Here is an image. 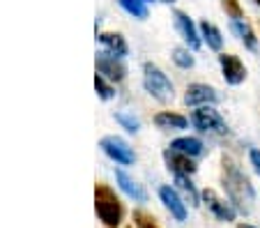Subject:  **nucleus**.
Masks as SVG:
<instances>
[{
	"mask_svg": "<svg viewBox=\"0 0 260 228\" xmlns=\"http://www.w3.org/2000/svg\"><path fill=\"white\" fill-rule=\"evenodd\" d=\"M221 187L226 191V199L235 205V210L240 214H251L255 208V187L251 182V178L244 173V169L240 166L237 159H233L231 154L221 157Z\"/></svg>",
	"mask_w": 260,
	"mask_h": 228,
	"instance_id": "obj_1",
	"label": "nucleus"
},
{
	"mask_svg": "<svg viewBox=\"0 0 260 228\" xmlns=\"http://www.w3.org/2000/svg\"><path fill=\"white\" fill-rule=\"evenodd\" d=\"M143 90H145L154 102L159 104H168L175 100V85L168 79V74L159 67L157 62L147 60L143 62Z\"/></svg>",
	"mask_w": 260,
	"mask_h": 228,
	"instance_id": "obj_2",
	"label": "nucleus"
},
{
	"mask_svg": "<svg viewBox=\"0 0 260 228\" xmlns=\"http://www.w3.org/2000/svg\"><path fill=\"white\" fill-rule=\"evenodd\" d=\"M94 210H97L99 221L106 228H118L122 223V217H124L122 203H120L118 193L104 182L94 184Z\"/></svg>",
	"mask_w": 260,
	"mask_h": 228,
	"instance_id": "obj_3",
	"label": "nucleus"
},
{
	"mask_svg": "<svg viewBox=\"0 0 260 228\" xmlns=\"http://www.w3.org/2000/svg\"><path fill=\"white\" fill-rule=\"evenodd\" d=\"M191 127L198 129L201 134H212V136H228L231 127H228L226 118L221 115V111L216 106H198L189 115Z\"/></svg>",
	"mask_w": 260,
	"mask_h": 228,
	"instance_id": "obj_4",
	"label": "nucleus"
},
{
	"mask_svg": "<svg viewBox=\"0 0 260 228\" xmlns=\"http://www.w3.org/2000/svg\"><path fill=\"white\" fill-rule=\"evenodd\" d=\"M99 148H102V152L106 154L111 161H115L118 166H132L134 161H136V152H134V148L122 139V136H115V134L102 136Z\"/></svg>",
	"mask_w": 260,
	"mask_h": 228,
	"instance_id": "obj_5",
	"label": "nucleus"
},
{
	"mask_svg": "<svg viewBox=\"0 0 260 228\" xmlns=\"http://www.w3.org/2000/svg\"><path fill=\"white\" fill-rule=\"evenodd\" d=\"M216 62H219L221 76H223L226 85H231V88H237V85H242L246 81V74H249V70H246V64L242 62L240 55L221 51V53L216 55Z\"/></svg>",
	"mask_w": 260,
	"mask_h": 228,
	"instance_id": "obj_6",
	"label": "nucleus"
},
{
	"mask_svg": "<svg viewBox=\"0 0 260 228\" xmlns=\"http://www.w3.org/2000/svg\"><path fill=\"white\" fill-rule=\"evenodd\" d=\"M221 102V94L214 85L210 83H189L184 90V104L198 109V106H216Z\"/></svg>",
	"mask_w": 260,
	"mask_h": 228,
	"instance_id": "obj_7",
	"label": "nucleus"
},
{
	"mask_svg": "<svg viewBox=\"0 0 260 228\" xmlns=\"http://www.w3.org/2000/svg\"><path fill=\"white\" fill-rule=\"evenodd\" d=\"M201 201H203V205H205V208L210 210L216 219H219V221L233 223L237 219V214H240L235 210V205H233L231 201L221 199L214 189H203V191H201Z\"/></svg>",
	"mask_w": 260,
	"mask_h": 228,
	"instance_id": "obj_8",
	"label": "nucleus"
},
{
	"mask_svg": "<svg viewBox=\"0 0 260 228\" xmlns=\"http://www.w3.org/2000/svg\"><path fill=\"white\" fill-rule=\"evenodd\" d=\"M173 23H175V30L180 32V37L184 40V44L196 53V51L203 49V37H201V30L198 25L193 23V19L182 10H175L173 12Z\"/></svg>",
	"mask_w": 260,
	"mask_h": 228,
	"instance_id": "obj_9",
	"label": "nucleus"
},
{
	"mask_svg": "<svg viewBox=\"0 0 260 228\" xmlns=\"http://www.w3.org/2000/svg\"><path fill=\"white\" fill-rule=\"evenodd\" d=\"M94 67H97V74L106 76L111 83H122L127 79V67H124L122 58L108 53V51H102L94 58Z\"/></svg>",
	"mask_w": 260,
	"mask_h": 228,
	"instance_id": "obj_10",
	"label": "nucleus"
},
{
	"mask_svg": "<svg viewBox=\"0 0 260 228\" xmlns=\"http://www.w3.org/2000/svg\"><path fill=\"white\" fill-rule=\"evenodd\" d=\"M159 199H161L164 208L168 210V214H171L177 223L187 221V201L182 199V193L177 191L175 187H171V184H161V187H159Z\"/></svg>",
	"mask_w": 260,
	"mask_h": 228,
	"instance_id": "obj_11",
	"label": "nucleus"
},
{
	"mask_svg": "<svg viewBox=\"0 0 260 228\" xmlns=\"http://www.w3.org/2000/svg\"><path fill=\"white\" fill-rule=\"evenodd\" d=\"M161 159H164V164H166V169L171 171L173 175H193L198 171L196 159H191V157H187V154L177 152V150H173V148L164 150Z\"/></svg>",
	"mask_w": 260,
	"mask_h": 228,
	"instance_id": "obj_12",
	"label": "nucleus"
},
{
	"mask_svg": "<svg viewBox=\"0 0 260 228\" xmlns=\"http://www.w3.org/2000/svg\"><path fill=\"white\" fill-rule=\"evenodd\" d=\"M231 30L237 35V40L242 42V46H244L246 51H251V53H258V51H260V37L255 35L253 25H251L246 19L231 21Z\"/></svg>",
	"mask_w": 260,
	"mask_h": 228,
	"instance_id": "obj_13",
	"label": "nucleus"
},
{
	"mask_svg": "<svg viewBox=\"0 0 260 228\" xmlns=\"http://www.w3.org/2000/svg\"><path fill=\"white\" fill-rule=\"evenodd\" d=\"M154 127L161 129V132H182L191 124V120L187 115L177 113V111H159L157 115L152 118Z\"/></svg>",
	"mask_w": 260,
	"mask_h": 228,
	"instance_id": "obj_14",
	"label": "nucleus"
},
{
	"mask_svg": "<svg viewBox=\"0 0 260 228\" xmlns=\"http://www.w3.org/2000/svg\"><path fill=\"white\" fill-rule=\"evenodd\" d=\"M198 30H201V37H203V46H207V49L214 51V53H221V51H223L226 37H223L219 25H214L212 21L203 19L201 23H198Z\"/></svg>",
	"mask_w": 260,
	"mask_h": 228,
	"instance_id": "obj_15",
	"label": "nucleus"
},
{
	"mask_svg": "<svg viewBox=\"0 0 260 228\" xmlns=\"http://www.w3.org/2000/svg\"><path fill=\"white\" fill-rule=\"evenodd\" d=\"M115 182H118V187L127 193L134 203H147V191L143 189V184H138L136 180L127 173V171H122V169L115 171Z\"/></svg>",
	"mask_w": 260,
	"mask_h": 228,
	"instance_id": "obj_16",
	"label": "nucleus"
},
{
	"mask_svg": "<svg viewBox=\"0 0 260 228\" xmlns=\"http://www.w3.org/2000/svg\"><path fill=\"white\" fill-rule=\"evenodd\" d=\"M168 148L187 154V157H191V159H201V157H205V152H207L205 143H203L198 136H177V139L171 141Z\"/></svg>",
	"mask_w": 260,
	"mask_h": 228,
	"instance_id": "obj_17",
	"label": "nucleus"
},
{
	"mask_svg": "<svg viewBox=\"0 0 260 228\" xmlns=\"http://www.w3.org/2000/svg\"><path fill=\"white\" fill-rule=\"evenodd\" d=\"M173 184H175V189L182 193V199L187 201L189 205L198 208V205L203 203V201H201V191L196 189L191 175H173Z\"/></svg>",
	"mask_w": 260,
	"mask_h": 228,
	"instance_id": "obj_18",
	"label": "nucleus"
},
{
	"mask_svg": "<svg viewBox=\"0 0 260 228\" xmlns=\"http://www.w3.org/2000/svg\"><path fill=\"white\" fill-rule=\"evenodd\" d=\"M97 42L104 46V51H108V53L118 55V58H124V55L129 53L127 40H124L120 32H99V35H97Z\"/></svg>",
	"mask_w": 260,
	"mask_h": 228,
	"instance_id": "obj_19",
	"label": "nucleus"
},
{
	"mask_svg": "<svg viewBox=\"0 0 260 228\" xmlns=\"http://www.w3.org/2000/svg\"><path fill=\"white\" fill-rule=\"evenodd\" d=\"M171 60L177 70H191L196 64V58H193V51L189 46H175L171 51Z\"/></svg>",
	"mask_w": 260,
	"mask_h": 228,
	"instance_id": "obj_20",
	"label": "nucleus"
},
{
	"mask_svg": "<svg viewBox=\"0 0 260 228\" xmlns=\"http://www.w3.org/2000/svg\"><path fill=\"white\" fill-rule=\"evenodd\" d=\"M118 5L122 7L129 16H134V19H138V21H145L147 16H150V10H147L145 0H118Z\"/></svg>",
	"mask_w": 260,
	"mask_h": 228,
	"instance_id": "obj_21",
	"label": "nucleus"
},
{
	"mask_svg": "<svg viewBox=\"0 0 260 228\" xmlns=\"http://www.w3.org/2000/svg\"><path fill=\"white\" fill-rule=\"evenodd\" d=\"M115 122H118L127 134H138V132H141V120L134 113H129V111H118V113H115Z\"/></svg>",
	"mask_w": 260,
	"mask_h": 228,
	"instance_id": "obj_22",
	"label": "nucleus"
},
{
	"mask_svg": "<svg viewBox=\"0 0 260 228\" xmlns=\"http://www.w3.org/2000/svg\"><path fill=\"white\" fill-rule=\"evenodd\" d=\"M94 90H97V97L104 102H111L115 97V88L113 83L106 79V76L102 74H94Z\"/></svg>",
	"mask_w": 260,
	"mask_h": 228,
	"instance_id": "obj_23",
	"label": "nucleus"
},
{
	"mask_svg": "<svg viewBox=\"0 0 260 228\" xmlns=\"http://www.w3.org/2000/svg\"><path fill=\"white\" fill-rule=\"evenodd\" d=\"M221 10L226 12V16L231 21L235 19H246L244 16V7H242L240 0H221Z\"/></svg>",
	"mask_w": 260,
	"mask_h": 228,
	"instance_id": "obj_24",
	"label": "nucleus"
},
{
	"mask_svg": "<svg viewBox=\"0 0 260 228\" xmlns=\"http://www.w3.org/2000/svg\"><path fill=\"white\" fill-rule=\"evenodd\" d=\"M134 226L136 228H159V223L154 221L152 214L143 212V210H136V212H134Z\"/></svg>",
	"mask_w": 260,
	"mask_h": 228,
	"instance_id": "obj_25",
	"label": "nucleus"
},
{
	"mask_svg": "<svg viewBox=\"0 0 260 228\" xmlns=\"http://www.w3.org/2000/svg\"><path fill=\"white\" fill-rule=\"evenodd\" d=\"M249 164L253 166L255 175H260V148H249Z\"/></svg>",
	"mask_w": 260,
	"mask_h": 228,
	"instance_id": "obj_26",
	"label": "nucleus"
},
{
	"mask_svg": "<svg viewBox=\"0 0 260 228\" xmlns=\"http://www.w3.org/2000/svg\"><path fill=\"white\" fill-rule=\"evenodd\" d=\"M237 228H258V226H253V223H237Z\"/></svg>",
	"mask_w": 260,
	"mask_h": 228,
	"instance_id": "obj_27",
	"label": "nucleus"
},
{
	"mask_svg": "<svg viewBox=\"0 0 260 228\" xmlns=\"http://www.w3.org/2000/svg\"><path fill=\"white\" fill-rule=\"evenodd\" d=\"M161 3H168V5H173V3H177V0H161Z\"/></svg>",
	"mask_w": 260,
	"mask_h": 228,
	"instance_id": "obj_28",
	"label": "nucleus"
},
{
	"mask_svg": "<svg viewBox=\"0 0 260 228\" xmlns=\"http://www.w3.org/2000/svg\"><path fill=\"white\" fill-rule=\"evenodd\" d=\"M253 3H255V5H260V0H253Z\"/></svg>",
	"mask_w": 260,
	"mask_h": 228,
	"instance_id": "obj_29",
	"label": "nucleus"
},
{
	"mask_svg": "<svg viewBox=\"0 0 260 228\" xmlns=\"http://www.w3.org/2000/svg\"><path fill=\"white\" fill-rule=\"evenodd\" d=\"M145 3H154V0H145Z\"/></svg>",
	"mask_w": 260,
	"mask_h": 228,
	"instance_id": "obj_30",
	"label": "nucleus"
},
{
	"mask_svg": "<svg viewBox=\"0 0 260 228\" xmlns=\"http://www.w3.org/2000/svg\"><path fill=\"white\" fill-rule=\"evenodd\" d=\"M258 25H260V21H258Z\"/></svg>",
	"mask_w": 260,
	"mask_h": 228,
	"instance_id": "obj_31",
	"label": "nucleus"
}]
</instances>
